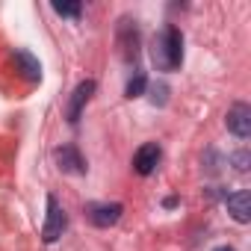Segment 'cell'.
Returning a JSON list of instances; mask_svg holds the SVG:
<instances>
[{"instance_id": "1", "label": "cell", "mask_w": 251, "mask_h": 251, "mask_svg": "<svg viewBox=\"0 0 251 251\" xmlns=\"http://www.w3.org/2000/svg\"><path fill=\"white\" fill-rule=\"evenodd\" d=\"M151 59L157 65V71H177L183 65V33L177 24H166L157 36H154V45H151Z\"/></svg>"}, {"instance_id": "2", "label": "cell", "mask_w": 251, "mask_h": 251, "mask_svg": "<svg viewBox=\"0 0 251 251\" xmlns=\"http://www.w3.org/2000/svg\"><path fill=\"white\" fill-rule=\"evenodd\" d=\"M139 48H142V39H139L136 21L121 18V27H118V50H121V56H124V62H127V65H136Z\"/></svg>"}, {"instance_id": "3", "label": "cell", "mask_w": 251, "mask_h": 251, "mask_svg": "<svg viewBox=\"0 0 251 251\" xmlns=\"http://www.w3.org/2000/svg\"><path fill=\"white\" fill-rule=\"evenodd\" d=\"M86 219L95 225V227H112L118 219H121V213H124V204H118V201H92V204H86Z\"/></svg>"}, {"instance_id": "4", "label": "cell", "mask_w": 251, "mask_h": 251, "mask_svg": "<svg viewBox=\"0 0 251 251\" xmlns=\"http://www.w3.org/2000/svg\"><path fill=\"white\" fill-rule=\"evenodd\" d=\"M65 227H68V216H65L62 204L53 195H48V216H45V225H42V239L45 242H56L65 233Z\"/></svg>"}, {"instance_id": "5", "label": "cell", "mask_w": 251, "mask_h": 251, "mask_svg": "<svg viewBox=\"0 0 251 251\" xmlns=\"http://www.w3.org/2000/svg\"><path fill=\"white\" fill-rule=\"evenodd\" d=\"M95 89H98V83L89 77V80H83V83H77V89L71 92V100H68V112H65V118H68V124H77L80 121V115H83V109H86V103L92 100V95H95Z\"/></svg>"}, {"instance_id": "6", "label": "cell", "mask_w": 251, "mask_h": 251, "mask_svg": "<svg viewBox=\"0 0 251 251\" xmlns=\"http://www.w3.org/2000/svg\"><path fill=\"white\" fill-rule=\"evenodd\" d=\"M160 160H163V148H160L157 142H145V145H139L136 154H133V172L142 175V177H148V175L160 166Z\"/></svg>"}, {"instance_id": "7", "label": "cell", "mask_w": 251, "mask_h": 251, "mask_svg": "<svg viewBox=\"0 0 251 251\" xmlns=\"http://www.w3.org/2000/svg\"><path fill=\"white\" fill-rule=\"evenodd\" d=\"M225 124H227V130L239 139H248L251 136V106L248 103H233L225 115Z\"/></svg>"}, {"instance_id": "8", "label": "cell", "mask_w": 251, "mask_h": 251, "mask_svg": "<svg viewBox=\"0 0 251 251\" xmlns=\"http://www.w3.org/2000/svg\"><path fill=\"white\" fill-rule=\"evenodd\" d=\"M53 157H56V163H59V169L62 172H68V175H86V157L80 154V148L77 145H59L56 151H53Z\"/></svg>"}, {"instance_id": "9", "label": "cell", "mask_w": 251, "mask_h": 251, "mask_svg": "<svg viewBox=\"0 0 251 251\" xmlns=\"http://www.w3.org/2000/svg\"><path fill=\"white\" fill-rule=\"evenodd\" d=\"M225 207L233 216V222H239V225H248L251 222V195L245 189H236V192L225 195Z\"/></svg>"}, {"instance_id": "10", "label": "cell", "mask_w": 251, "mask_h": 251, "mask_svg": "<svg viewBox=\"0 0 251 251\" xmlns=\"http://www.w3.org/2000/svg\"><path fill=\"white\" fill-rule=\"evenodd\" d=\"M12 59H15V65H18V71L30 80V83H39L42 80V62L30 53V50H24V48H18L15 53H12Z\"/></svg>"}, {"instance_id": "11", "label": "cell", "mask_w": 251, "mask_h": 251, "mask_svg": "<svg viewBox=\"0 0 251 251\" xmlns=\"http://www.w3.org/2000/svg\"><path fill=\"white\" fill-rule=\"evenodd\" d=\"M145 92H148V100H151L154 106H166V103H169V92H172V89L160 80V83H148V89H145Z\"/></svg>"}, {"instance_id": "12", "label": "cell", "mask_w": 251, "mask_h": 251, "mask_svg": "<svg viewBox=\"0 0 251 251\" xmlns=\"http://www.w3.org/2000/svg\"><path fill=\"white\" fill-rule=\"evenodd\" d=\"M145 89H148V77H145L142 71H136V74L127 80V89H124V95H127V98H139Z\"/></svg>"}, {"instance_id": "13", "label": "cell", "mask_w": 251, "mask_h": 251, "mask_svg": "<svg viewBox=\"0 0 251 251\" xmlns=\"http://www.w3.org/2000/svg\"><path fill=\"white\" fill-rule=\"evenodd\" d=\"M53 12L62 18H80L83 15V3H53Z\"/></svg>"}, {"instance_id": "14", "label": "cell", "mask_w": 251, "mask_h": 251, "mask_svg": "<svg viewBox=\"0 0 251 251\" xmlns=\"http://www.w3.org/2000/svg\"><path fill=\"white\" fill-rule=\"evenodd\" d=\"M248 163H251L248 151H236V154H233V166H236V172H248Z\"/></svg>"}, {"instance_id": "15", "label": "cell", "mask_w": 251, "mask_h": 251, "mask_svg": "<svg viewBox=\"0 0 251 251\" xmlns=\"http://www.w3.org/2000/svg\"><path fill=\"white\" fill-rule=\"evenodd\" d=\"M213 251H236V248H230V245H219V248H213Z\"/></svg>"}]
</instances>
